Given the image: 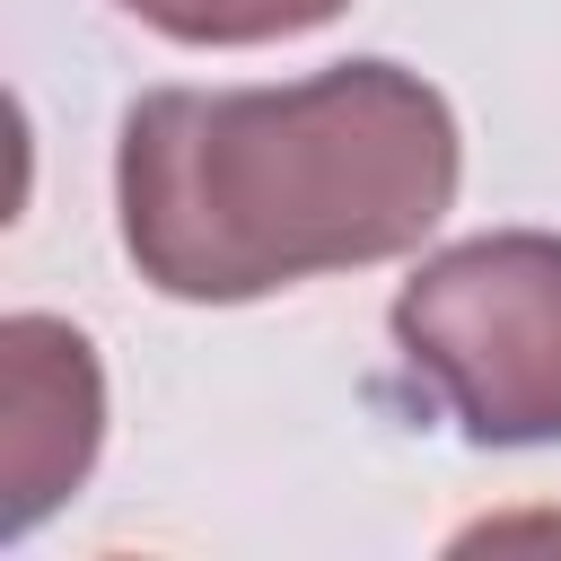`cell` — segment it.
Segmentation results:
<instances>
[{"mask_svg":"<svg viewBox=\"0 0 561 561\" xmlns=\"http://www.w3.org/2000/svg\"><path fill=\"white\" fill-rule=\"evenodd\" d=\"M105 438V386L96 359L70 324L53 316H9L0 324V526L26 535L88 465Z\"/></svg>","mask_w":561,"mask_h":561,"instance_id":"3","label":"cell"},{"mask_svg":"<svg viewBox=\"0 0 561 561\" xmlns=\"http://www.w3.org/2000/svg\"><path fill=\"white\" fill-rule=\"evenodd\" d=\"M456 167V114L421 70L333 61L298 88H149L123 114L114 202L149 289L237 307L412 254Z\"/></svg>","mask_w":561,"mask_h":561,"instance_id":"1","label":"cell"},{"mask_svg":"<svg viewBox=\"0 0 561 561\" xmlns=\"http://www.w3.org/2000/svg\"><path fill=\"white\" fill-rule=\"evenodd\" d=\"M114 9H131L140 26L175 44H280V35L342 18L351 0H114Z\"/></svg>","mask_w":561,"mask_h":561,"instance_id":"4","label":"cell"},{"mask_svg":"<svg viewBox=\"0 0 561 561\" xmlns=\"http://www.w3.org/2000/svg\"><path fill=\"white\" fill-rule=\"evenodd\" d=\"M394 351L473 447L561 438V237L491 228L430 254L394 289Z\"/></svg>","mask_w":561,"mask_h":561,"instance_id":"2","label":"cell"}]
</instances>
